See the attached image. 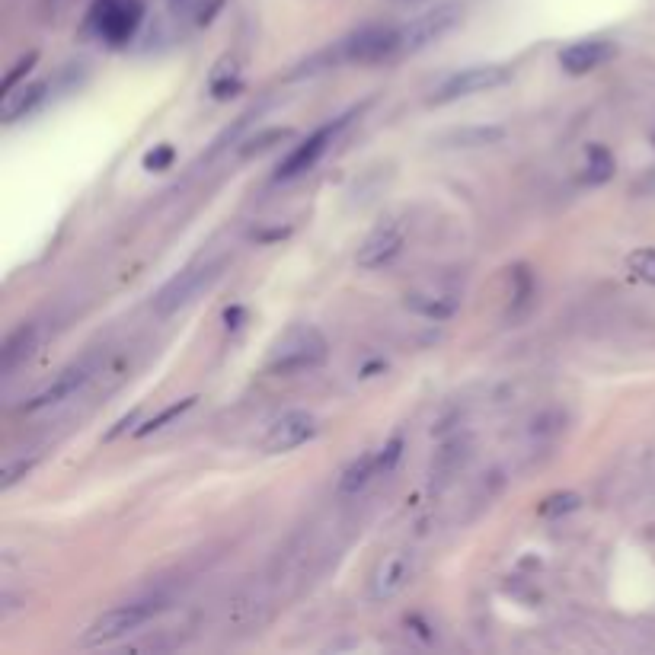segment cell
Segmentation results:
<instances>
[{
    "label": "cell",
    "instance_id": "6da1fadb",
    "mask_svg": "<svg viewBox=\"0 0 655 655\" xmlns=\"http://www.w3.org/2000/svg\"><path fill=\"white\" fill-rule=\"evenodd\" d=\"M400 58V26H365L336 42V48L320 52L310 68L304 64V71H320V64H381Z\"/></svg>",
    "mask_w": 655,
    "mask_h": 655
},
{
    "label": "cell",
    "instance_id": "7a4b0ae2",
    "mask_svg": "<svg viewBox=\"0 0 655 655\" xmlns=\"http://www.w3.org/2000/svg\"><path fill=\"white\" fill-rule=\"evenodd\" d=\"M330 355V342L317 330V326H291L282 336L272 342L266 371L272 374H301L310 368H320Z\"/></svg>",
    "mask_w": 655,
    "mask_h": 655
},
{
    "label": "cell",
    "instance_id": "3957f363",
    "mask_svg": "<svg viewBox=\"0 0 655 655\" xmlns=\"http://www.w3.org/2000/svg\"><path fill=\"white\" fill-rule=\"evenodd\" d=\"M512 80V68L509 64H473V68L464 71H454L448 74L432 93V106H448L454 100H467V96H477V93H489V90H499L502 84Z\"/></svg>",
    "mask_w": 655,
    "mask_h": 655
},
{
    "label": "cell",
    "instance_id": "277c9868",
    "mask_svg": "<svg viewBox=\"0 0 655 655\" xmlns=\"http://www.w3.org/2000/svg\"><path fill=\"white\" fill-rule=\"evenodd\" d=\"M141 23H144L141 0H96L90 10V29L112 48L135 39Z\"/></svg>",
    "mask_w": 655,
    "mask_h": 655
},
{
    "label": "cell",
    "instance_id": "5b68a950",
    "mask_svg": "<svg viewBox=\"0 0 655 655\" xmlns=\"http://www.w3.org/2000/svg\"><path fill=\"white\" fill-rule=\"evenodd\" d=\"M461 20H464L461 0H445V4L425 10L422 16H416V20H409L406 26H400V58L416 55V52H422L425 45H432L441 36H448V32Z\"/></svg>",
    "mask_w": 655,
    "mask_h": 655
},
{
    "label": "cell",
    "instance_id": "8992f818",
    "mask_svg": "<svg viewBox=\"0 0 655 655\" xmlns=\"http://www.w3.org/2000/svg\"><path fill=\"white\" fill-rule=\"evenodd\" d=\"M160 608L154 601H131V604H119V608H109L100 617L93 620L84 633V643L87 646H106V643H116L122 636L135 633L138 627H144Z\"/></svg>",
    "mask_w": 655,
    "mask_h": 655
},
{
    "label": "cell",
    "instance_id": "52a82bcc",
    "mask_svg": "<svg viewBox=\"0 0 655 655\" xmlns=\"http://www.w3.org/2000/svg\"><path fill=\"white\" fill-rule=\"evenodd\" d=\"M317 432H320V422L314 413H307V409H291V413L278 416L266 429V435H262V448H266L269 454H285V451L307 445Z\"/></svg>",
    "mask_w": 655,
    "mask_h": 655
},
{
    "label": "cell",
    "instance_id": "ba28073f",
    "mask_svg": "<svg viewBox=\"0 0 655 655\" xmlns=\"http://www.w3.org/2000/svg\"><path fill=\"white\" fill-rule=\"evenodd\" d=\"M349 122V116L346 119H339V122H330V125H323V128H317L314 135H307L301 144H294L291 151H288V157L278 163V170H275V179L282 183V179H298V176H304L307 170H314L317 167V160L326 154V147L333 144V138H336V131Z\"/></svg>",
    "mask_w": 655,
    "mask_h": 655
},
{
    "label": "cell",
    "instance_id": "9c48e42d",
    "mask_svg": "<svg viewBox=\"0 0 655 655\" xmlns=\"http://www.w3.org/2000/svg\"><path fill=\"white\" fill-rule=\"evenodd\" d=\"M218 278V266H189L183 269L179 275H173L167 285H163L157 291V298H154V310L157 314H176L179 307H186L195 294H199L202 288H208L211 282Z\"/></svg>",
    "mask_w": 655,
    "mask_h": 655
},
{
    "label": "cell",
    "instance_id": "30bf717a",
    "mask_svg": "<svg viewBox=\"0 0 655 655\" xmlns=\"http://www.w3.org/2000/svg\"><path fill=\"white\" fill-rule=\"evenodd\" d=\"M617 55V45L611 39H579L560 52V68L572 77L592 74L601 64H608Z\"/></svg>",
    "mask_w": 655,
    "mask_h": 655
},
{
    "label": "cell",
    "instance_id": "8fae6325",
    "mask_svg": "<svg viewBox=\"0 0 655 655\" xmlns=\"http://www.w3.org/2000/svg\"><path fill=\"white\" fill-rule=\"evenodd\" d=\"M87 381H90V365H71V368H64L52 384H45L42 390L32 393V397L20 409H23V413H39V409L58 406L64 400H71Z\"/></svg>",
    "mask_w": 655,
    "mask_h": 655
},
{
    "label": "cell",
    "instance_id": "7c38bea8",
    "mask_svg": "<svg viewBox=\"0 0 655 655\" xmlns=\"http://www.w3.org/2000/svg\"><path fill=\"white\" fill-rule=\"evenodd\" d=\"M403 240H406V234H403L400 224H381L378 231H371V237L358 247L355 262L362 269H381L403 250Z\"/></svg>",
    "mask_w": 655,
    "mask_h": 655
},
{
    "label": "cell",
    "instance_id": "4fadbf2b",
    "mask_svg": "<svg viewBox=\"0 0 655 655\" xmlns=\"http://www.w3.org/2000/svg\"><path fill=\"white\" fill-rule=\"evenodd\" d=\"M409 572H413V563H409V553H390L387 560L378 566L371 579V595L378 601H387L397 592H403V585L409 582Z\"/></svg>",
    "mask_w": 655,
    "mask_h": 655
},
{
    "label": "cell",
    "instance_id": "5bb4252c",
    "mask_svg": "<svg viewBox=\"0 0 655 655\" xmlns=\"http://www.w3.org/2000/svg\"><path fill=\"white\" fill-rule=\"evenodd\" d=\"M403 304H406V310H413V314L441 323V320H451L457 314L461 298L451 291H409Z\"/></svg>",
    "mask_w": 655,
    "mask_h": 655
},
{
    "label": "cell",
    "instance_id": "9a60e30c",
    "mask_svg": "<svg viewBox=\"0 0 655 655\" xmlns=\"http://www.w3.org/2000/svg\"><path fill=\"white\" fill-rule=\"evenodd\" d=\"M48 93V84L45 80H36V84H23L20 90H10L4 93V106H0V116H4L7 125L26 119L32 109H36Z\"/></svg>",
    "mask_w": 655,
    "mask_h": 655
},
{
    "label": "cell",
    "instance_id": "2e32d148",
    "mask_svg": "<svg viewBox=\"0 0 655 655\" xmlns=\"http://www.w3.org/2000/svg\"><path fill=\"white\" fill-rule=\"evenodd\" d=\"M39 342V326L36 323H23L20 330H13L4 342V349H0V371L10 374L13 368H20L26 358L32 355Z\"/></svg>",
    "mask_w": 655,
    "mask_h": 655
},
{
    "label": "cell",
    "instance_id": "e0dca14e",
    "mask_svg": "<svg viewBox=\"0 0 655 655\" xmlns=\"http://www.w3.org/2000/svg\"><path fill=\"white\" fill-rule=\"evenodd\" d=\"M374 477H381V464H378V451L362 454L358 461L346 467V473L339 477V493L342 496H355L358 489H365Z\"/></svg>",
    "mask_w": 655,
    "mask_h": 655
},
{
    "label": "cell",
    "instance_id": "ac0fdd59",
    "mask_svg": "<svg viewBox=\"0 0 655 655\" xmlns=\"http://www.w3.org/2000/svg\"><path fill=\"white\" fill-rule=\"evenodd\" d=\"M617 170V160L604 144H588L585 154V183L588 186H604Z\"/></svg>",
    "mask_w": 655,
    "mask_h": 655
},
{
    "label": "cell",
    "instance_id": "d6986e66",
    "mask_svg": "<svg viewBox=\"0 0 655 655\" xmlns=\"http://www.w3.org/2000/svg\"><path fill=\"white\" fill-rule=\"evenodd\" d=\"M195 400H199V397H186V400H179V403H173V406H167V409H160V413L147 419V422L141 425V429H135V435H138V438H144V435H154V432H160L163 425H170L173 419L186 416L189 409L195 406Z\"/></svg>",
    "mask_w": 655,
    "mask_h": 655
},
{
    "label": "cell",
    "instance_id": "ffe728a7",
    "mask_svg": "<svg viewBox=\"0 0 655 655\" xmlns=\"http://www.w3.org/2000/svg\"><path fill=\"white\" fill-rule=\"evenodd\" d=\"M579 505H582L579 493H553V496H547L544 502L537 505V515L540 518H560V515L576 512Z\"/></svg>",
    "mask_w": 655,
    "mask_h": 655
},
{
    "label": "cell",
    "instance_id": "44dd1931",
    "mask_svg": "<svg viewBox=\"0 0 655 655\" xmlns=\"http://www.w3.org/2000/svg\"><path fill=\"white\" fill-rule=\"evenodd\" d=\"M627 269L633 278H640V282L652 285L655 288V247H643V250H633L627 256Z\"/></svg>",
    "mask_w": 655,
    "mask_h": 655
},
{
    "label": "cell",
    "instance_id": "7402d4cb",
    "mask_svg": "<svg viewBox=\"0 0 655 655\" xmlns=\"http://www.w3.org/2000/svg\"><path fill=\"white\" fill-rule=\"evenodd\" d=\"M36 464H39V454H29V457H16V461H7V467H4V473H0V489H13L20 480H26L32 470H36Z\"/></svg>",
    "mask_w": 655,
    "mask_h": 655
},
{
    "label": "cell",
    "instance_id": "603a6c76",
    "mask_svg": "<svg viewBox=\"0 0 655 655\" xmlns=\"http://www.w3.org/2000/svg\"><path fill=\"white\" fill-rule=\"evenodd\" d=\"M294 131L291 128H269V131H262V135H253L247 144L240 147V154L243 157H253V154H262V151H269L272 144H282L285 138H291Z\"/></svg>",
    "mask_w": 655,
    "mask_h": 655
},
{
    "label": "cell",
    "instance_id": "cb8c5ba5",
    "mask_svg": "<svg viewBox=\"0 0 655 655\" xmlns=\"http://www.w3.org/2000/svg\"><path fill=\"white\" fill-rule=\"evenodd\" d=\"M173 160H176V147L173 144H154L151 151L144 154V170L163 173V170L173 167Z\"/></svg>",
    "mask_w": 655,
    "mask_h": 655
},
{
    "label": "cell",
    "instance_id": "d4e9b609",
    "mask_svg": "<svg viewBox=\"0 0 655 655\" xmlns=\"http://www.w3.org/2000/svg\"><path fill=\"white\" fill-rule=\"evenodd\" d=\"M36 61H39V52H29V55H23L20 61L13 64V68L7 71V77H4V84H0V93H10V90H16V84L36 68Z\"/></svg>",
    "mask_w": 655,
    "mask_h": 655
},
{
    "label": "cell",
    "instance_id": "484cf974",
    "mask_svg": "<svg viewBox=\"0 0 655 655\" xmlns=\"http://www.w3.org/2000/svg\"><path fill=\"white\" fill-rule=\"evenodd\" d=\"M240 74L237 71H218L215 77H211V96L215 100H227V96H234L240 90Z\"/></svg>",
    "mask_w": 655,
    "mask_h": 655
},
{
    "label": "cell",
    "instance_id": "4316f807",
    "mask_svg": "<svg viewBox=\"0 0 655 655\" xmlns=\"http://www.w3.org/2000/svg\"><path fill=\"white\" fill-rule=\"evenodd\" d=\"M400 454H403V438H390L387 445H384V448L378 451V464H381V473H390L393 467H397Z\"/></svg>",
    "mask_w": 655,
    "mask_h": 655
},
{
    "label": "cell",
    "instance_id": "83f0119b",
    "mask_svg": "<svg viewBox=\"0 0 655 655\" xmlns=\"http://www.w3.org/2000/svg\"><path fill=\"white\" fill-rule=\"evenodd\" d=\"M633 195H655V167L643 173V179L633 183Z\"/></svg>",
    "mask_w": 655,
    "mask_h": 655
},
{
    "label": "cell",
    "instance_id": "f1b7e54d",
    "mask_svg": "<svg viewBox=\"0 0 655 655\" xmlns=\"http://www.w3.org/2000/svg\"><path fill=\"white\" fill-rule=\"evenodd\" d=\"M221 7H224V0H208V4H202V7H199V23H202V26H205V23H211V20H215V13H218Z\"/></svg>",
    "mask_w": 655,
    "mask_h": 655
},
{
    "label": "cell",
    "instance_id": "f546056e",
    "mask_svg": "<svg viewBox=\"0 0 655 655\" xmlns=\"http://www.w3.org/2000/svg\"><path fill=\"white\" fill-rule=\"evenodd\" d=\"M224 320H227V330H237L240 320H243V307H231V310L224 314Z\"/></svg>",
    "mask_w": 655,
    "mask_h": 655
},
{
    "label": "cell",
    "instance_id": "4dcf8cb0",
    "mask_svg": "<svg viewBox=\"0 0 655 655\" xmlns=\"http://www.w3.org/2000/svg\"><path fill=\"white\" fill-rule=\"evenodd\" d=\"M390 4H400V7H416V4H425V0H390Z\"/></svg>",
    "mask_w": 655,
    "mask_h": 655
},
{
    "label": "cell",
    "instance_id": "1f68e13d",
    "mask_svg": "<svg viewBox=\"0 0 655 655\" xmlns=\"http://www.w3.org/2000/svg\"><path fill=\"white\" fill-rule=\"evenodd\" d=\"M173 4H183V0H173Z\"/></svg>",
    "mask_w": 655,
    "mask_h": 655
}]
</instances>
